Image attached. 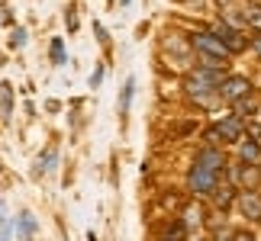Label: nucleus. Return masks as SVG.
<instances>
[{"mask_svg":"<svg viewBox=\"0 0 261 241\" xmlns=\"http://www.w3.org/2000/svg\"><path fill=\"white\" fill-rule=\"evenodd\" d=\"M236 206H239V213H242L245 222H261V193H258V187L239 190Z\"/></svg>","mask_w":261,"mask_h":241,"instance_id":"8","label":"nucleus"},{"mask_svg":"<svg viewBox=\"0 0 261 241\" xmlns=\"http://www.w3.org/2000/svg\"><path fill=\"white\" fill-rule=\"evenodd\" d=\"M258 167H261V161H258Z\"/></svg>","mask_w":261,"mask_h":241,"instance_id":"23","label":"nucleus"},{"mask_svg":"<svg viewBox=\"0 0 261 241\" xmlns=\"http://www.w3.org/2000/svg\"><path fill=\"white\" fill-rule=\"evenodd\" d=\"M232 106H236V113H239V116H242V119H245V116H255V113H258V106H261V100H258L255 94H248V97H242V100H236V103H232Z\"/></svg>","mask_w":261,"mask_h":241,"instance_id":"12","label":"nucleus"},{"mask_svg":"<svg viewBox=\"0 0 261 241\" xmlns=\"http://www.w3.org/2000/svg\"><path fill=\"white\" fill-rule=\"evenodd\" d=\"M213 33H216L219 39H223V42H226L229 48H232V55L245 52V48L252 45V39H245V36H242V29H239V26H232L229 19H219V23L213 26Z\"/></svg>","mask_w":261,"mask_h":241,"instance_id":"7","label":"nucleus"},{"mask_svg":"<svg viewBox=\"0 0 261 241\" xmlns=\"http://www.w3.org/2000/svg\"><path fill=\"white\" fill-rule=\"evenodd\" d=\"M223 77H226V65H200L197 71L184 80V90H187V97L194 100V103L213 106L216 100H223V97H219V84H223Z\"/></svg>","mask_w":261,"mask_h":241,"instance_id":"1","label":"nucleus"},{"mask_svg":"<svg viewBox=\"0 0 261 241\" xmlns=\"http://www.w3.org/2000/svg\"><path fill=\"white\" fill-rule=\"evenodd\" d=\"M23 42H26V29H13V33H10V48H23Z\"/></svg>","mask_w":261,"mask_h":241,"instance_id":"19","label":"nucleus"},{"mask_svg":"<svg viewBox=\"0 0 261 241\" xmlns=\"http://www.w3.org/2000/svg\"><path fill=\"white\" fill-rule=\"evenodd\" d=\"M184 4H190V0H184ZM194 4H197V0H194Z\"/></svg>","mask_w":261,"mask_h":241,"instance_id":"22","label":"nucleus"},{"mask_svg":"<svg viewBox=\"0 0 261 241\" xmlns=\"http://www.w3.org/2000/svg\"><path fill=\"white\" fill-rule=\"evenodd\" d=\"M19 235H26V238L36 235V219H33V213H19Z\"/></svg>","mask_w":261,"mask_h":241,"instance_id":"16","label":"nucleus"},{"mask_svg":"<svg viewBox=\"0 0 261 241\" xmlns=\"http://www.w3.org/2000/svg\"><path fill=\"white\" fill-rule=\"evenodd\" d=\"M229 177H232V184L239 190H252V187L261 184V167L255 164V161H242V158H239V164L229 167Z\"/></svg>","mask_w":261,"mask_h":241,"instance_id":"6","label":"nucleus"},{"mask_svg":"<svg viewBox=\"0 0 261 241\" xmlns=\"http://www.w3.org/2000/svg\"><path fill=\"white\" fill-rule=\"evenodd\" d=\"M180 222H184L187 232L200 228V225H203V206H200V203H190V206L184 209V216H180Z\"/></svg>","mask_w":261,"mask_h":241,"instance_id":"11","label":"nucleus"},{"mask_svg":"<svg viewBox=\"0 0 261 241\" xmlns=\"http://www.w3.org/2000/svg\"><path fill=\"white\" fill-rule=\"evenodd\" d=\"M242 132H245V126H242V116H226V119H219V123L206 132L210 142H242Z\"/></svg>","mask_w":261,"mask_h":241,"instance_id":"4","label":"nucleus"},{"mask_svg":"<svg viewBox=\"0 0 261 241\" xmlns=\"http://www.w3.org/2000/svg\"><path fill=\"white\" fill-rule=\"evenodd\" d=\"M252 52L261 58V33H255V36H252Z\"/></svg>","mask_w":261,"mask_h":241,"instance_id":"20","label":"nucleus"},{"mask_svg":"<svg viewBox=\"0 0 261 241\" xmlns=\"http://www.w3.org/2000/svg\"><path fill=\"white\" fill-rule=\"evenodd\" d=\"M223 4H226V0H223Z\"/></svg>","mask_w":261,"mask_h":241,"instance_id":"24","label":"nucleus"},{"mask_svg":"<svg viewBox=\"0 0 261 241\" xmlns=\"http://www.w3.org/2000/svg\"><path fill=\"white\" fill-rule=\"evenodd\" d=\"M100 80H103V68H97L94 77H90V87H100Z\"/></svg>","mask_w":261,"mask_h":241,"instance_id":"21","label":"nucleus"},{"mask_svg":"<svg viewBox=\"0 0 261 241\" xmlns=\"http://www.w3.org/2000/svg\"><path fill=\"white\" fill-rule=\"evenodd\" d=\"M239 158L242 161H261V145L255 142V138H245V142H239Z\"/></svg>","mask_w":261,"mask_h":241,"instance_id":"13","label":"nucleus"},{"mask_svg":"<svg viewBox=\"0 0 261 241\" xmlns=\"http://www.w3.org/2000/svg\"><path fill=\"white\" fill-rule=\"evenodd\" d=\"M248 94H255L252 80L242 77V74H226L223 84H219V97H223V103H236V100H242Z\"/></svg>","mask_w":261,"mask_h":241,"instance_id":"5","label":"nucleus"},{"mask_svg":"<svg viewBox=\"0 0 261 241\" xmlns=\"http://www.w3.org/2000/svg\"><path fill=\"white\" fill-rule=\"evenodd\" d=\"M194 161H197V164H203V167H210V170H216V174L229 170V161H226V155H223V148H216V145L200 148Z\"/></svg>","mask_w":261,"mask_h":241,"instance_id":"9","label":"nucleus"},{"mask_svg":"<svg viewBox=\"0 0 261 241\" xmlns=\"http://www.w3.org/2000/svg\"><path fill=\"white\" fill-rule=\"evenodd\" d=\"M190 48L203 55L206 65H226L229 58H232V48H229L213 29H206V33H194V36H190Z\"/></svg>","mask_w":261,"mask_h":241,"instance_id":"2","label":"nucleus"},{"mask_svg":"<svg viewBox=\"0 0 261 241\" xmlns=\"http://www.w3.org/2000/svg\"><path fill=\"white\" fill-rule=\"evenodd\" d=\"M219 177L223 174H216V170H210V167H203V164L194 161V167H190V174H187V187H190L194 196H210L219 187Z\"/></svg>","mask_w":261,"mask_h":241,"instance_id":"3","label":"nucleus"},{"mask_svg":"<svg viewBox=\"0 0 261 241\" xmlns=\"http://www.w3.org/2000/svg\"><path fill=\"white\" fill-rule=\"evenodd\" d=\"M0 113H4V119L13 113V97H10V84H0Z\"/></svg>","mask_w":261,"mask_h":241,"instance_id":"15","label":"nucleus"},{"mask_svg":"<svg viewBox=\"0 0 261 241\" xmlns=\"http://www.w3.org/2000/svg\"><path fill=\"white\" fill-rule=\"evenodd\" d=\"M48 52H52L55 65H65V42H62V39H52V48H48Z\"/></svg>","mask_w":261,"mask_h":241,"instance_id":"18","label":"nucleus"},{"mask_svg":"<svg viewBox=\"0 0 261 241\" xmlns=\"http://www.w3.org/2000/svg\"><path fill=\"white\" fill-rule=\"evenodd\" d=\"M133 90H136V80L129 77L126 84H123V94H119V116H126V113H129V100H133Z\"/></svg>","mask_w":261,"mask_h":241,"instance_id":"14","label":"nucleus"},{"mask_svg":"<svg viewBox=\"0 0 261 241\" xmlns=\"http://www.w3.org/2000/svg\"><path fill=\"white\" fill-rule=\"evenodd\" d=\"M210 196H213V203H216V209H219V213H226V209L236 203V196H239V187H236V184H226V187L219 184V187H216Z\"/></svg>","mask_w":261,"mask_h":241,"instance_id":"10","label":"nucleus"},{"mask_svg":"<svg viewBox=\"0 0 261 241\" xmlns=\"http://www.w3.org/2000/svg\"><path fill=\"white\" fill-rule=\"evenodd\" d=\"M52 164H55V152H45V155H42V161L36 158V167H33V174H36V177H42V174H45V170L52 167Z\"/></svg>","mask_w":261,"mask_h":241,"instance_id":"17","label":"nucleus"}]
</instances>
